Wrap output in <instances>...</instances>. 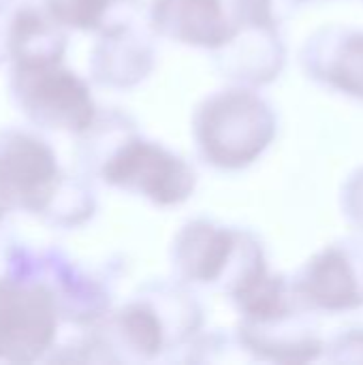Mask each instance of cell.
<instances>
[{
	"label": "cell",
	"instance_id": "cell-2",
	"mask_svg": "<svg viewBox=\"0 0 363 365\" xmlns=\"http://www.w3.org/2000/svg\"><path fill=\"white\" fill-rule=\"evenodd\" d=\"M278 118L250 86H233L203 98L193 115V137L201 158L223 171L250 167L272 145Z\"/></svg>",
	"mask_w": 363,
	"mask_h": 365
},
{
	"label": "cell",
	"instance_id": "cell-13",
	"mask_svg": "<svg viewBox=\"0 0 363 365\" xmlns=\"http://www.w3.org/2000/svg\"><path fill=\"white\" fill-rule=\"evenodd\" d=\"M278 28L235 21L231 38L214 51L216 68L240 86L257 88L274 81L287 62V49Z\"/></svg>",
	"mask_w": 363,
	"mask_h": 365
},
{
	"label": "cell",
	"instance_id": "cell-11",
	"mask_svg": "<svg viewBox=\"0 0 363 365\" xmlns=\"http://www.w3.org/2000/svg\"><path fill=\"white\" fill-rule=\"evenodd\" d=\"M293 287L315 312H349L363 306V280L353 255L334 244L317 252L297 274Z\"/></svg>",
	"mask_w": 363,
	"mask_h": 365
},
{
	"label": "cell",
	"instance_id": "cell-18",
	"mask_svg": "<svg viewBox=\"0 0 363 365\" xmlns=\"http://www.w3.org/2000/svg\"><path fill=\"white\" fill-rule=\"evenodd\" d=\"M329 361L363 364V329H349L332 340L325 349Z\"/></svg>",
	"mask_w": 363,
	"mask_h": 365
},
{
	"label": "cell",
	"instance_id": "cell-17",
	"mask_svg": "<svg viewBox=\"0 0 363 365\" xmlns=\"http://www.w3.org/2000/svg\"><path fill=\"white\" fill-rule=\"evenodd\" d=\"M90 180L92 178L86 173L64 171L41 220L56 229H77L86 225L96 212V195Z\"/></svg>",
	"mask_w": 363,
	"mask_h": 365
},
{
	"label": "cell",
	"instance_id": "cell-20",
	"mask_svg": "<svg viewBox=\"0 0 363 365\" xmlns=\"http://www.w3.org/2000/svg\"><path fill=\"white\" fill-rule=\"evenodd\" d=\"M17 0H0V64L6 62V36Z\"/></svg>",
	"mask_w": 363,
	"mask_h": 365
},
{
	"label": "cell",
	"instance_id": "cell-12",
	"mask_svg": "<svg viewBox=\"0 0 363 365\" xmlns=\"http://www.w3.org/2000/svg\"><path fill=\"white\" fill-rule=\"evenodd\" d=\"M302 66L315 81L363 101V30L338 24L319 28L302 49Z\"/></svg>",
	"mask_w": 363,
	"mask_h": 365
},
{
	"label": "cell",
	"instance_id": "cell-5",
	"mask_svg": "<svg viewBox=\"0 0 363 365\" xmlns=\"http://www.w3.org/2000/svg\"><path fill=\"white\" fill-rule=\"evenodd\" d=\"M9 94L19 113L41 130L77 137L98 113L88 81L64 62L11 64Z\"/></svg>",
	"mask_w": 363,
	"mask_h": 365
},
{
	"label": "cell",
	"instance_id": "cell-3",
	"mask_svg": "<svg viewBox=\"0 0 363 365\" xmlns=\"http://www.w3.org/2000/svg\"><path fill=\"white\" fill-rule=\"evenodd\" d=\"M171 265L184 284L218 287L227 297L267 265L261 242L208 218L188 220L171 244Z\"/></svg>",
	"mask_w": 363,
	"mask_h": 365
},
{
	"label": "cell",
	"instance_id": "cell-16",
	"mask_svg": "<svg viewBox=\"0 0 363 365\" xmlns=\"http://www.w3.org/2000/svg\"><path fill=\"white\" fill-rule=\"evenodd\" d=\"M45 11L66 30L105 34L141 17L139 0H41Z\"/></svg>",
	"mask_w": 363,
	"mask_h": 365
},
{
	"label": "cell",
	"instance_id": "cell-4",
	"mask_svg": "<svg viewBox=\"0 0 363 365\" xmlns=\"http://www.w3.org/2000/svg\"><path fill=\"white\" fill-rule=\"evenodd\" d=\"M2 261L4 276L47 287L64 325L88 329L101 323L111 310V295L105 280L58 246L36 248L24 242H9Z\"/></svg>",
	"mask_w": 363,
	"mask_h": 365
},
{
	"label": "cell",
	"instance_id": "cell-15",
	"mask_svg": "<svg viewBox=\"0 0 363 365\" xmlns=\"http://www.w3.org/2000/svg\"><path fill=\"white\" fill-rule=\"evenodd\" d=\"M68 47L66 28L60 26L43 4L17 0L6 36V62L47 64L64 62Z\"/></svg>",
	"mask_w": 363,
	"mask_h": 365
},
{
	"label": "cell",
	"instance_id": "cell-19",
	"mask_svg": "<svg viewBox=\"0 0 363 365\" xmlns=\"http://www.w3.org/2000/svg\"><path fill=\"white\" fill-rule=\"evenodd\" d=\"M342 210L347 218L363 231V167L349 178L342 190Z\"/></svg>",
	"mask_w": 363,
	"mask_h": 365
},
{
	"label": "cell",
	"instance_id": "cell-6",
	"mask_svg": "<svg viewBox=\"0 0 363 365\" xmlns=\"http://www.w3.org/2000/svg\"><path fill=\"white\" fill-rule=\"evenodd\" d=\"M96 180L158 207L188 201L197 186L195 169L180 154L137 130L128 133L105 158Z\"/></svg>",
	"mask_w": 363,
	"mask_h": 365
},
{
	"label": "cell",
	"instance_id": "cell-22",
	"mask_svg": "<svg viewBox=\"0 0 363 365\" xmlns=\"http://www.w3.org/2000/svg\"><path fill=\"white\" fill-rule=\"evenodd\" d=\"M297 2H300V4H302V2H308V0H297Z\"/></svg>",
	"mask_w": 363,
	"mask_h": 365
},
{
	"label": "cell",
	"instance_id": "cell-9",
	"mask_svg": "<svg viewBox=\"0 0 363 365\" xmlns=\"http://www.w3.org/2000/svg\"><path fill=\"white\" fill-rule=\"evenodd\" d=\"M315 310L304 302L265 317L246 321L242 319L237 338L252 359L274 364H306L319 359L327 342L319 334Z\"/></svg>",
	"mask_w": 363,
	"mask_h": 365
},
{
	"label": "cell",
	"instance_id": "cell-21",
	"mask_svg": "<svg viewBox=\"0 0 363 365\" xmlns=\"http://www.w3.org/2000/svg\"><path fill=\"white\" fill-rule=\"evenodd\" d=\"M9 207H4L2 203H0V242H2V227H4V220H6V216H9Z\"/></svg>",
	"mask_w": 363,
	"mask_h": 365
},
{
	"label": "cell",
	"instance_id": "cell-8",
	"mask_svg": "<svg viewBox=\"0 0 363 365\" xmlns=\"http://www.w3.org/2000/svg\"><path fill=\"white\" fill-rule=\"evenodd\" d=\"M60 325L56 302L45 284L0 276V364L47 359Z\"/></svg>",
	"mask_w": 363,
	"mask_h": 365
},
{
	"label": "cell",
	"instance_id": "cell-1",
	"mask_svg": "<svg viewBox=\"0 0 363 365\" xmlns=\"http://www.w3.org/2000/svg\"><path fill=\"white\" fill-rule=\"evenodd\" d=\"M203 310L184 282H152L94 325L113 361H150L184 349L201 329Z\"/></svg>",
	"mask_w": 363,
	"mask_h": 365
},
{
	"label": "cell",
	"instance_id": "cell-7",
	"mask_svg": "<svg viewBox=\"0 0 363 365\" xmlns=\"http://www.w3.org/2000/svg\"><path fill=\"white\" fill-rule=\"evenodd\" d=\"M64 169L49 141L28 126L0 128V203L41 218Z\"/></svg>",
	"mask_w": 363,
	"mask_h": 365
},
{
	"label": "cell",
	"instance_id": "cell-10",
	"mask_svg": "<svg viewBox=\"0 0 363 365\" xmlns=\"http://www.w3.org/2000/svg\"><path fill=\"white\" fill-rule=\"evenodd\" d=\"M148 26L163 38L210 49L212 53L235 30L227 0H152L148 6Z\"/></svg>",
	"mask_w": 363,
	"mask_h": 365
},
{
	"label": "cell",
	"instance_id": "cell-14",
	"mask_svg": "<svg viewBox=\"0 0 363 365\" xmlns=\"http://www.w3.org/2000/svg\"><path fill=\"white\" fill-rule=\"evenodd\" d=\"M154 45L141 21L98 34L90 53V75L105 88H133L154 68Z\"/></svg>",
	"mask_w": 363,
	"mask_h": 365
}]
</instances>
